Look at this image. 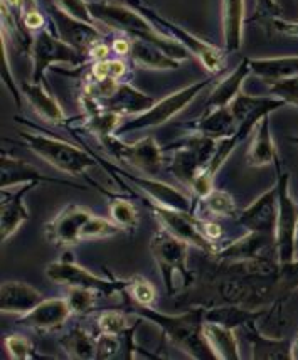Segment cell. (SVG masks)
I'll return each instance as SVG.
<instances>
[{
  "instance_id": "obj_9",
  "label": "cell",
  "mask_w": 298,
  "mask_h": 360,
  "mask_svg": "<svg viewBox=\"0 0 298 360\" xmlns=\"http://www.w3.org/2000/svg\"><path fill=\"white\" fill-rule=\"evenodd\" d=\"M152 212L155 214L159 221L162 222V226L166 227L168 233L177 236L179 239H182L187 244L199 248V250L216 255V246L209 238L202 231V222L197 221L194 217L192 212H184V211H175V209L163 207V205H150Z\"/></svg>"
},
{
  "instance_id": "obj_42",
  "label": "cell",
  "mask_w": 298,
  "mask_h": 360,
  "mask_svg": "<svg viewBox=\"0 0 298 360\" xmlns=\"http://www.w3.org/2000/svg\"><path fill=\"white\" fill-rule=\"evenodd\" d=\"M6 347H7V352L11 355L12 359H31L32 352H34V347L27 338L19 337V335H11L6 338Z\"/></svg>"
},
{
  "instance_id": "obj_15",
  "label": "cell",
  "mask_w": 298,
  "mask_h": 360,
  "mask_svg": "<svg viewBox=\"0 0 298 360\" xmlns=\"http://www.w3.org/2000/svg\"><path fill=\"white\" fill-rule=\"evenodd\" d=\"M268 255H278L275 236L252 233V231L224 250L216 251L218 259H223L224 263H237V261L254 259Z\"/></svg>"
},
{
  "instance_id": "obj_6",
  "label": "cell",
  "mask_w": 298,
  "mask_h": 360,
  "mask_svg": "<svg viewBox=\"0 0 298 360\" xmlns=\"http://www.w3.org/2000/svg\"><path fill=\"white\" fill-rule=\"evenodd\" d=\"M93 11L94 14H97V17H99L101 20H105V22L111 25H118L120 29L133 34V36H138L140 39H144L147 42H152V44L161 47L163 53L170 56V58L174 59L187 58V53H185L184 47H180L179 44H175V42L172 41L162 39L161 36L154 34L152 27H150L142 17L133 14V12L125 11L122 7H110V6H93Z\"/></svg>"
},
{
  "instance_id": "obj_2",
  "label": "cell",
  "mask_w": 298,
  "mask_h": 360,
  "mask_svg": "<svg viewBox=\"0 0 298 360\" xmlns=\"http://www.w3.org/2000/svg\"><path fill=\"white\" fill-rule=\"evenodd\" d=\"M187 243L168 233L166 227L159 229L150 239V251L157 261L168 295L174 293V274L182 276L184 286L194 283V274L187 266Z\"/></svg>"
},
{
  "instance_id": "obj_10",
  "label": "cell",
  "mask_w": 298,
  "mask_h": 360,
  "mask_svg": "<svg viewBox=\"0 0 298 360\" xmlns=\"http://www.w3.org/2000/svg\"><path fill=\"white\" fill-rule=\"evenodd\" d=\"M93 214L81 205H68L58 217L46 226V236L58 246H73L83 243V233Z\"/></svg>"
},
{
  "instance_id": "obj_13",
  "label": "cell",
  "mask_w": 298,
  "mask_h": 360,
  "mask_svg": "<svg viewBox=\"0 0 298 360\" xmlns=\"http://www.w3.org/2000/svg\"><path fill=\"white\" fill-rule=\"evenodd\" d=\"M34 58V75L32 81L34 83H41L44 78V71L49 68V64L56 61L61 63H71V64H80L83 61V54L77 53L75 47L66 44L64 41L54 39L53 36L44 32L37 37L36 44H34L32 51Z\"/></svg>"
},
{
  "instance_id": "obj_11",
  "label": "cell",
  "mask_w": 298,
  "mask_h": 360,
  "mask_svg": "<svg viewBox=\"0 0 298 360\" xmlns=\"http://www.w3.org/2000/svg\"><path fill=\"white\" fill-rule=\"evenodd\" d=\"M101 140L116 157L122 158V160L130 162L132 165L145 170V172L154 174L161 169L163 160L162 150L152 136H147V139L135 141V143L132 145L123 143V141L115 139L113 135L105 136V139Z\"/></svg>"
},
{
  "instance_id": "obj_28",
  "label": "cell",
  "mask_w": 298,
  "mask_h": 360,
  "mask_svg": "<svg viewBox=\"0 0 298 360\" xmlns=\"http://www.w3.org/2000/svg\"><path fill=\"white\" fill-rule=\"evenodd\" d=\"M41 180L66 184L64 180L44 177V175L39 174L32 165L25 164L23 160H15V158L2 155V188H8L11 186L23 182H41Z\"/></svg>"
},
{
  "instance_id": "obj_31",
  "label": "cell",
  "mask_w": 298,
  "mask_h": 360,
  "mask_svg": "<svg viewBox=\"0 0 298 360\" xmlns=\"http://www.w3.org/2000/svg\"><path fill=\"white\" fill-rule=\"evenodd\" d=\"M243 0H224V42L228 51H236L241 46L243 27Z\"/></svg>"
},
{
  "instance_id": "obj_48",
  "label": "cell",
  "mask_w": 298,
  "mask_h": 360,
  "mask_svg": "<svg viewBox=\"0 0 298 360\" xmlns=\"http://www.w3.org/2000/svg\"><path fill=\"white\" fill-rule=\"evenodd\" d=\"M130 46L132 44H128L127 41L118 39V41H115L113 49H115V53H118V54H127V53H130Z\"/></svg>"
},
{
  "instance_id": "obj_8",
  "label": "cell",
  "mask_w": 298,
  "mask_h": 360,
  "mask_svg": "<svg viewBox=\"0 0 298 360\" xmlns=\"http://www.w3.org/2000/svg\"><path fill=\"white\" fill-rule=\"evenodd\" d=\"M206 86H209V81H199L196 84H191V86L170 94L166 100L150 106V108L144 111L140 117L133 118L132 122L123 123V125L118 128V131H116V135L128 134V131L133 130H142V128L162 125V123L168 122L172 117H175L180 110H184Z\"/></svg>"
},
{
  "instance_id": "obj_35",
  "label": "cell",
  "mask_w": 298,
  "mask_h": 360,
  "mask_svg": "<svg viewBox=\"0 0 298 360\" xmlns=\"http://www.w3.org/2000/svg\"><path fill=\"white\" fill-rule=\"evenodd\" d=\"M177 34L180 36V39H182L185 44L189 46V49L192 51L194 54L197 56L199 59H201L202 64L209 70L211 72H216L219 71L223 68V54H219V51H216L214 47L204 44V42H201L196 37L189 36V34H185L182 31H177Z\"/></svg>"
},
{
  "instance_id": "obj_41",
  "label": "cell",
  "mask_w": 298,
  "mask_h": 360,
  "mask_svg": "<svg viewBox=\"0 0 298 360\" xmlns=\"http://www.w3.org/2000/svg\"><path fill=\"white\" fill-rule=\"evenodd\" d=\"M127 290L132 295V298L138 302V305L150 307L155 302V288L149 281L142 280V278H135V280L128 281Z\"/></svg>"
},
{
  "instance_id": "obj_1",
  "label": "cell",
  "mask_w": 298,
  "mask_h": 360,
  "mask_svg": "<svg viewBox=\"0 0 298 360\" xmlns=\"http://www.w3.org/2000/svg\"><path fill=\"white\" fill-rule=\"evenodd\" d=\"M133 314H140L144 319L150 320L168 337L175 347H179L189 357L197 360H214L218 359L204 337L206 310L196 308L182 315H166L152 310L150 307L140 305L133 310Z\"/></svg>"
},
{
  "instance_id": "obj_25",
  "label": "cell",
  "mask_w": 298,
  "mask_h": 360,
  "mask_svg": "<svg viewBox=\"0 0 298 360\" xmlns=\"http://www.w3.org/2000/svg\"><path fill=\"white\" fill-rule=\"evenodd\" d=\"M248 164L252 167H263L268 164L280 165L278 153L270 134V118L268 115L261 120V125L258 127L256 135L252 141V147L248 152Z\"/></svg>"
},
{
  "instance_id": "obj_36",
  "label": "cell",
  "mask_w": 298,
  "mask_h": 360,
  "mask_svg": "<svg viewBox=\"0 0 298 360\" xmlns=\"http://www.w3.org/2000/svg\"><path fill=\"white\" fill-rule=\"evenodd\" d=\"M201 207L213 216H232L236 212V205L232 195L223 191H211L202 197Z\"/></svg>"
},
{
  "instance_id": "obj_43",
  "label": "cell",
  "mask_w": 298,
  "mask_h": 360,
  "mask_svg": "<svg viewBox=\"0 0 298 360\" xmlns=\"http://www.w3.org/2000/svg\"><path fill=\"white\" fill-rule=\"evenodd\" d=\"M98 354L97 359H111L118 354L120 350V340L118 335H110V333H101L97 338Z\"/></svg>"
},
{
  "instance_id": "obj_27",
  "label": "cell",
  "mask_w": 298,
  "mask_h": 360,
  "mask_svg": "<svg viewBox=\"0 0 298 360\" xmlns=\"http://www.w3.org/2000/svg\"><path fill=\"white\" fill-rule=\"evenodd\" d=\"M130 56L135 59V63L147 68H155V70H166V68L175 70L180 64L179 59L170 58V56L163 53L161 47L144 39H137L135 42H132Z\"/></svg>"
},
{
  "instance_id": "obj_16",
  "label": "cell",
  "mask_w": 298,
  "mask_h": 360,
  "mask_svg": "<svg viewBox=\"0 0 298 360\" xmlns=\"http://www.w3.org/2000/svg\"><path fill=\"white\" fill-rule=\"evenodd\" d=\"M69 314H71V308H69L68 300H42L36 308L20 316L19 323L37 330H56L63 327Z\"/></svg>"
},
{
  "instance_id": "obj_18",
  "label": "cell",
  "mask_w": 298,
  "mask_h": 360,
  "mask_svg": "<svg viewBox=\"0 0 298 360\" xmlns=\"http://www.w3.org/2000/svg\"><path fill=\"white\" fill-rule=\"evenodd\" d=\"M36 186L37 182H27L19 192H14V194L2 191V209H0V212H2V219H0L2 234H0V239H2V243L7 241L19 229L20 224L29 219V211L24 204V195Z\"/></svg>"
},
{
  "instance_id": "obj_12",
  "label": "cell",
  "mask_w": 298,
  "mask_h": 360,
  "mask_svg": "<svg viewBox=\"0 0 298 360\" xmlns=\"http://www.w3.org/2000/svg\"><path fill=\"white\" fill-rule=\"evenodd\" d=\"M285 101L280 98H268V96H249V94H237L232 100L230 108L235 115L237 122V134L236 136L240 141L252 131V128L256 125L271 111L282 108Z\"/></svg>"
},
{
  "instance_id": "obj_37",
  "label": "cell",
  "mask_w": 298,
  "mask_h": 360,
  "mask_svg": "<svg viewBox=\"0 0 298 360\" xmlns=\"http://www.w3.org/2000/svg\"><path fill=\"white\" fill-rule=\"evenodd\" d=\"M110 216L118 227L127 231H135L138 226V214L132 202L125 199H115L110 205Z\"/></svg>"
},
{
  "instance_id": "obj_5",
  "label": "cell",
  "mask_w": 298,
  "mask_h": 360,
  "mask_svg": "<svg viewBox=\"0 0 298 360\" xmlns=\"http://www.w3.org/2000/svg\"><path fill=\"white\" fill-rule=\"evenodd\" d=\"M216 148H218V140L216 139L202 134L189 136V139L180 141L179 148L175 150L170 172L179 180H182L184 184L192 186L197 175L209 165Z\"/></svg>"
},
{
  "instance_id": "obj_34",
  "label": "cell",
  "mask_w": 298,
  "mask_h": 360,
  "mask_svg": "<svg viewBox=\"0 0 298 360\" xmlns=\"http://www.w3.org/2000/svg\"><path fill=\"white\" fill-rule=\"evenodd\" d=\"M298 290V259L280 263V269L273 280V291L276 303L283 302Z\"/></svg>"
},
{
  "instance_id": "obj_26",
  "label": "cell",
  "mask_w": 298,
  "mask_h": 360,
  "mask_svg": "<svg viewBox=\"0 0 298 360\" xmlns=\"http://www.w3.org/2000/svg\"><path fill=\"white\" fill-rule=\"evenodd\" d=\"M154 105V98L137 91L128 84H118L115 91L108 96V110L118 115L135 113V111H145Z\"/></svg>"
},
{
  "instance_id": "obj_44",
  "label": "cell",
  "mask_w": 298,
  "mask_h": 360,
  "mask_svg": "<svg viewBox=\"0 0 298 360\" xmlns=\"http://www.w3.org/2000/svg\"><path fill=\"white\" fill-rule=\"evenodd\" d=\"M59 2H63L64 7H66L68 11L71 12L73 15H76L77 19H81V20H89L88 11H86L85 4L81 2V0H59Z\"/></svg>"
},
{
  "instance_id": "obj_23",
  "label": "cell",
  "mask_w": 298,
  "mask_h": 360,
  "mask_svg": "<svg viewBox=\"0 0 298 360\" xmlns=\"http://www.w3.org/2000/svg\"><path fill=\"white\" fill-rule=\"evenodd\" d=\"M232 330L235 328H228L214 321H204V337L218 359L237 360L241 357Z\"/></svg>"
},
{
  "instance_id": "obj_33",
  "label": "cell",
  "mask_w": 298,
  "mask_h": 360,
  "mask_svg": "<svg viewBox=\"0 0 298 360\" xmlns=\"http://www.w3.org/2000/svg\"><path fill=\"white\" fill-rule=\"evenodd\" d=\"M61 345L69 357L73 359H94L98 354L97 340L80 327H75L71 332L66 333L61 338Z\"/></svg>"
},
{
  "instance_id": "obj_46",
  "label": "cell",
  "mask_w": 298,
  "mask_h": 360,
  "mask_svg": "<svg viewBox=\"0 0 298 360\" xmlns=\"http://www.w3.org/2000/svg\"><path fill=\"white\" fill-rule=\"evenodd\" d=\"M42 24H44V19H42V15H39L37 12H29V14L25 15V25H27L29 29H39Z\"/></svg>"
},
{
  "instance_id": "obj_49",
  "label": "cell",
  "mask_w": 298,
  "mask_h": 360,
  "mask_svg": "<svg viewBox=\"0 0 298 360\" xmlns=\"http://www.w3.org/2000/svg\"><path fill=\"white\" fill-rule=\"evenodd\" d=\"M292 360H298V333L292 340Z\"/></svg>"
},
{
  "instance_id": "obj_3",
  "label": "cell",
  "mask_w": 298,
  "mask_h": 360,
  "mask_svg": "<svg viewBox=\"0 0 298 360\" xmlns=\"http://www.w3.org/2000/svg\"><path fill=\"white\" fill-rule=\"evenodd\" d=\"M20 136L27 141L34 153L69 175H81L86 169L97 165L94 158L66 141L36 134H20Z\"/></svg>"
},
{
  "instance_id": "obj_29",
  "label": "cell",
  "mask_w": 298,
  "mask_h": 360,
  "mask_svg": "<svg viewBox=\"0 0 298 360\" xmlns=\"http://www.w3.org/2000/svg\"><path fill=\"white\" fill-rule=\"evenodd\" d=\"M252 70L266 83L298 76V58H278V59H249Z\"/></svg>"
},
{
  "instance_id": "obj_38",
  "label": "cell",
  "mask_w": 298,
  "mask_h": 360,
  "mask_svg": "<svg viewBox=\"0 0 298 360\" xmlns=\"http://www.w3.org/2000/svg\"><path fill=\"white\" fill-rule=\"evenodd\" d=\"M270 91L275 98L285 101V105H292L298 108V76L283 78L270 83Z\"/></svg>"
},
{
  "instance_id": "obj_20",
  "label": "cell",
  "mask_w": 298,
  "mask_h": 360,
  "mask_svg": "<svg viewBox=\"0 0 298 360\" xmlns=\"http://www.w3.org/2000/svg\"><path fill=\"white\" fill-rule=\"evenodd\" d=\"M256 321V320H254ZM249 321L244 327L248 330L249 342L253 345L254 360H292V340L287 338H270L258 332L256 323Z\"/></svg>"
},
{
  "instance_id": "obj_45",
  "label": "cell",
  "mask_w": 298,
  "mask_h": 360,
  "mask_svg": "<svg viewBox=\"0 0 298 360\" xmlns=\"http://www.w3.org/2000/svg\"><path fill=\"white\" fill-rule=\"evenodd\" d=\"M202 231H204V234L211 241H214V239H218L221 236V227L214 224V222H202Z\"/></svg>"
},
{
  "instance_id": "obj_14",
  "label": "cell",
  "mask_w": 298,
  "mask_h": 360,
  "mask_svg": "<svg viewBox=\"0 0 298 360\" xmlns=\"http://www.w3.org/2000/svg\"><path fill=\"white\" fill-rule=\"evenodd\" d=\"M240 224L252 233L270 234L276 238L278 221V187L270 188L260 199H256L246 211L241 212Z\"/></svg>"
},
{
  "instance_id": "obj_7",
  "label": "cell",
  "mask_w": 298,
  "mask_h": 360,
  "mask_svg": "<svg viewBox=\"0 0 298 360\" xmlns=\"http://www.w3.org/2000/svg\"><path fill=\"white\" fill-rule=\"evenodd\" d=\"M46 274L47 278L54 283L94 290L97 293L103 295V297H111L116 291L127 288L128 286V281L103 280V278H98L97 274L89 273L88 269L77 266L75 259H73V255H69V252L64 255L63 259L47 264Z\"/></svg>"
},
{
  "instance_id": "obj_40",
  "label": "cell",
  "mask_w": 298,
  "mask_h": 360,
  "mask_svg": "<svg viewBox=\"0 0 298 360\" xmlns=\"http://www.w3.org/2000/svg\"><path fill=\"white\" fill-rule=\"evenodd\" d=\"M98 328L101 333H110V335L120 337L128 330V323L123 314L108 310L98 316Z\"/></svg>"
},
{
  "instance_id": "obj_47",
  "label": "cell",
  "mask_w": 298,
  "mask_h": 360,
  "mask_svg": "<svg viewBox=\"0 0 298 360\" xmlns=\"http://www.w3.org/2000/svg\"><path fill=\"white\" fill-rule=\"evenodd\" d=\"M125 64L122 61H110V78L111 79H116L120 78V76L125 75Z\"/></svg>"
},
{
  "instance_id": "obj_22",
  "label": "cell",
  "mask_w": 298,
  "mask_h": 360,
  "mask_svg": "<svg viewBox=\"0 0 298 360\" xmlns=\"http://www.w3.org/2000/svg\"><path fill=\"white\" fill-rule=\"evenodd\" d=\"M252 63L249 59H243V63L237 66V70L232 75L228 76L226 79H223L221 83L216 86V89L211 93L209 101H207V111L214 108H224V106H230L232 100L237 96L241 84L246 79V76L252 72Z\"/></svg>"
},
{
  "instance_id": "obj_50",
  "label": "cell",
  "mask_w": 298,
  "mask_h": 360,
  "mask_svg": "<svg viewBox=\"0 0 298 360\" xmlns=\"http://www.w3.org/2000/svg\"><path fill=\"white\" fill-rule=\"evenodd\" d=\"M292 141H295V143H298V139H297V136H293Z\"/></svg>"
},
{
  "instance_id": "obj_17",
  "label": "cell",
  "mask_w": 298,
  "mask_h": 360,
  "mask_svg": "<svg viewBox=\"0 0 298 360\" xmlns=\"http://www.w3.org/2000/svg\"><path fill=\"white\" fill-rule=\"evenodd\" d=\"M42 302L41 291L19 281L2 283L0 288V308L2 314L25 315Z\"/></svg>"
},
{
  "instance_id": "obj_21",
  "label": "cell",
  "mask_w": 298,
  "mask_h": 360,
  "mask_svg": "<svg viewBox=\"0 0 298 360\" xmlns=\"http://www.w3.org/2000/svg\"><path fill=\"white\" fill-rule=\"evenodd\" d=\"M196 128L199 134L211 136V139H228L237 134V122L230 106H224V108L207 111L204 117L199 120Z\"/></svg>"
},
{
  "instance_id": "obj_32",
  "label": "cell",
  "mask_w": 298,
  "mask_h": 360,
  "mask_svg": "<svg viewBox=\"0 0 298 360\" xmlns=\"http://www.w3.org/2000/svg\"><path fill=\"white\" fill-rule=\"evenodd\" d=\"M261 310H249L243 307L213 308V310H206V321H214V323L224 325L228 328H236L254 321L258 316H261Z\"/></svg>"
},
{
  "instance_id": "obj_39",
  "label": "cell",
  "mask_w": 298,
  "mask_h": 360,
  "mask_svg": "<svg viewBox=\"0 0 298 360\" xmlns=\"http://www.w3.org/2000/svg\"><path fill=\"white\" fill-rule=\"evenodd\" d=\"M97 291L89 288H80V286H71V291L68 295V303L71 311H76V314H85V311H89L94 307V298Z\"/></svg>"
},
{
  "instance_id": "obj_4",
  "label": "cell",
  "mask_w": 298,
  "mask_h": 360,
  "mask_svg": "<svg viewBox=\"0 0 298 360\" xmlns=\"http://www.w3.org/2000/svg\"><path fill=\"white\" fill-rule=\"evenodd\" d=\"M278 170V221H276V250L280 263H288L295 259L298 241V204L292 199L288 191L290 175Z\"/></svg>"
},
{
  "instance_id": "obj_19",
  "label": "cell",
  "mask_w": 298,
  "mask_h": 360,
  "mask_svg": "<svg viewBox=\"0 0 298 360\" xmlns=\"http://www.w3.org/2000/svg\"><path fill=\"white\" fill-rule=\"evenodd\" d=\"M123 177L132 180L133 184H137L142 191H145L147 194L152 197L154 204L163 205V207L175 209V211H184V212H192V202L185 197L182 192L175 191L174 187L167 186L163 182H157V180L145 179V177H135V175L123 174Z\"/></svg>"
},
{
  "instance_id": "obj_30",
  "label": "cell",
  "mask_w": 298,
  "mask_h": 360,
  "mask_svg": "<svg viewBox=\"0 0 298 360\" xmlns=\"http://www.w3.org/2000/svg\"><path fill=\"white\" fill-rule=\"evenodd\" d=\"M23 91L29 103L34 106V110H36L42 118H46L47 122L58 123L64 118L61 106L58 105V101H56L49 93L44 91L41 83H34V81L31 84L24 83Z\"/></svg>"
},
{
  "instance_id": "obj_24",
  "label": "cell",
  "mask_w": 298,
  "mask_h": 360,
  "mask_svg": "<svg viewBox=\"0 0 298 360\" xmlns=\"http://www.w3.org/2000/svg\"><path fill=\"white\" fill-rule=\"evenodd\" d=\"M59 19V31H61V39L75 47L77 53H92V49L98 44V32L93 31L89 25L75 22L69 17H64L61 12H58Z\"/></svg>"
}]
</instances>
